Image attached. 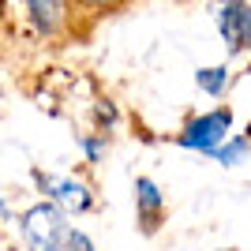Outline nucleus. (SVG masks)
<instances>
[{
	"label": "nucleus",
	"instance_id": "1",
	"mask_svg": "<svg viewBox=\"0 0 251 251\" xmlns=\"http://www.w3.org/2000/svg\"><path fill=\"white\" fill-rule=\"evenodd\" d=\"M68 229H72L68 214L49 199L34 202V206H26L19 214V236L26 244V251H60Z\"/></svg>",
	"mask_w": 251,
	"mask_h": 251
},
{
	"label": "nucleus",
	"instance_id": "10",
	"mask_svg": "<svg viewBox=\"0 0 251 251\" xmlns=\"http://www.w3.org/2000/svg\"><path fill=\"white\" fill-rule=\"evenodd\" d=\"M79 11H86V15H113V11H120L127 4V0H72Z\"/></svg>",
	"mask_w": 251,
	"mask_h": 251
},
{
	"label": "nucleus",
	"instance_id": "8",
	"mask_svg": "<svg viewBox=\"0 0 251 251\" xmlns=\"http://www.w3.org/2000/svg\"><path fill=\"white\" fill-rule=\"evenodd\" d=\"M248 154H251V135L244 131V135H229L225 143H218L206 157H210V161H218L221 169H236V165L248 161Z\"/></svg>",
	"mask_w": 251,
	"mask_h": 251
},
{
	"label": "nucleus",
	"instance_id": "7",
	"mask_svg": "<svg viewBox=\"0 0 251 251\" xmlns=\"http://www.w3.org/2000/svg\"><path fill=\"white\" fill-rule=\"evenodd\" d=\"M195 86H199L206 98H225L229 94V86H232V72H229V64H206V68H195Z\"/></svg>",
	"mask_w": 251,
	"mask_h": 251
},
{
	"label": "nucleus",
	"instance_id": "6",
	"mask_svg": "<svg viewBox=\"0 0 251 251\" xmlns=\"http://www.w3.org/2000/svg\"><path fill=\"white\" fill-rule=\"evenodd\" d=\"M23 4H26V15L38 26V34H45V38H60L72 26V15H75L72 0H23Z\"/></svg>",
	"mask_w": 251,
	"mask_h": 251
},
{
	"label": "nucleus",
	"instance_id": "3",
	"mask_svg": "<svg viewBox=\"0 0 251 251\" xmlns=\"http://www.w3.org/2000/svg\"><path fill=\"white\" fill-rule=\"evenodd\" d=\"M214 26L232 56L251 52V0H218Z\"/></svg>",
	"mask_w": 251,
	"mask_h": 251
},
{
	"label": "nucleus",
	"instance_id": "13",
	"mask_svg": "<svg viewBox=\"0 0 251 251\" xmlns=\"http://www.w3.org/2000/svg\"><path fill=\"white\" fill-rule=\"evenodd\" d=\"M248 135H251V127H248Z\"/></svg>",
	"mask_w": 251,
	"mask_h": 251
},
{
	"label": "nucleus",
	"instance_id": "9",
	"mask_svg": "<svg viewBox=\"0 0 251 251\" xmlns=\"http://www.w3.org/2000/svg\"><path fill=\"white\" fill-rule=\"evenodd\" d=\"M79 150H83L86 165H98L109 154V135H79Z\"/></svg>",
	"mask_w": 251,
	"mask_h": 251
},
{
	"label": "nucleus",
	"instance_id": "12",
	"mask_svg": "<svg viewBox=\"0 0 251 251\" xmlns=\"http://www.w3.org/2000/svg\"><path fill=\"white\" fill-rule=\"evenodd\" d=\"M218 251H236V248H218Z\"/></svg>",
	"mask_w": 251,
	"mask_h": 251
},
{
	"label": "nucleus",
	"instance_id": "2",
	"mask_svg": "<svg viewBox=\"0 0 251 251\" xmlns=\"http://www.w3.org/2000/svg\"><path fill=\"white\" fill-rule=\"evenodd\" d=\"M232 120H236V116H232L229 105H218V109L195 113L188 124L176 131L173 143H176L180 150H191V154H202V157H206L218 143H225V139L232 135Z\"/></svg>",
	"mask_w": 251,
	"mask_h": 251
},
{
	"label": "nucleus",
	"instance_id": "5",
	"mask_svg": "<svg viewBox=\"0 0 251 251\" xmlns=\"http://www.w3.org/2000/svg\"><path fill=\"white\" fill-rule=\"evenodd\" d=\"M135 218H139V229L154 236L157 225L165 221V191L157 188L154 176H135Z\"/></svg>",
	"mask_w": 251,
	"mask_h": 251
},
{
	"label": "nucleus",
	"instance_id": "14",
	"mask_svg": "<svg viewBox=\"0 0 251 251\" xmlns=\"http://www.w3.org/2000/svg\"><path fill=\"white\" fill-rule=\"evenodd\" d=\"M248 75H251V68H248Z\"/></svg>",
	"mask_w": 251,
	"mask_h": 251
},
{
	"label": "nucleus",
	"instance_id": "11",
	"mask_svg": "<svg viewBox=\"0 0 251 251\" xmlns=\"http://www.w3.org/2000/svg\"><path fill=\"white\" fill-rule=\"evenodd\" d=\"M60 251H94V244H90V236H86L83 229H68V236H64V248Z\"/></svg>",
	"mask_w": 251,
	"mask_h": 251
},
{
	"label": "nucleus",
	"instance_id": "4",
	"mask_svg": "<svg viewBox=\"0 0 251 251\" xmlns=\"http://www.w3.org/2000/svg\"><path fill=\"white\" fill-rule=\"evenodd\" d=\"M34 180H38V188H42L45 199L56 202L64 214H90V210H94V191L86 188L83 180L42 173V169H34Z\"/></svg>",
	"mask_w": 251,
	"mask_h": 251
}]
</instances>
